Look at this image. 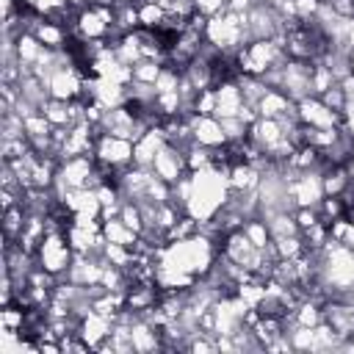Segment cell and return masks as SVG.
Here are the masks:
<instances>
[{
	"label": "cell",
	"mask_w": 354,
	"mask_h": 354,
	"mask_svg": "<svg viewBox=\"0 0 354 354\" xmlns=\"http://www.w3.org/2000/svg\"><path fill=\"white\" fill-rule=\"evenodd\" d=\"M194 133H196V144H202V147H221L227 141L224 130H221V122L216 116H196L194 119Z\"/></svg>",
	"instance_id": "obj_2"
},
{
	"label": "cell",
	"mask_w": 354,
	"mask_h": 354,
	"mask_svg": "<svg viewBox=\"0 0 354 354\" xmlns=\"http://www.w3.org/2000/svg\"><path fill=\"white\" fill-rule=\"evenodd\" d=\"M351 75H354V50H351Z\"/></svg>",
	"instance_id": "obj_3"
},
{
	"label": "cell",
	"mask_w": 354,
	"mask_h": 354,
	"mask_svg": "<svg viewBox=\"0 0 354 354\" xmlns=\"http://www.w3.org/2000/svg\"><path fill=\"white\" fill-rule=\"evenodd\" d=\"M241 108H243V97H241L238 83H221V86H216V111H213L216 119L238 116Z\"/></svg>",
	"instance_id": "obj_1"
}]
</instances>
